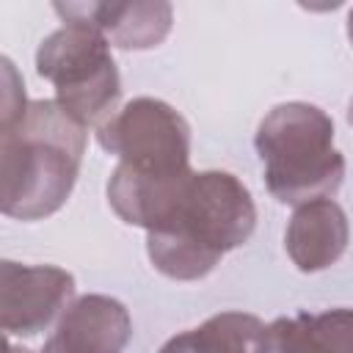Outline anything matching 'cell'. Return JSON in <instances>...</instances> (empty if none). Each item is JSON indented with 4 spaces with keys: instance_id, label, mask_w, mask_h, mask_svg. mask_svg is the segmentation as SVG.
<instances>
[{
    "instance_id": "cell-1",
    "label": "cell",
    "mask_w": 353,
    "mask_h": 353,
    "mask_svg": "<svg viewBox=\"0 0 353 353\" xmlns=\"http://www.w3.org/2000/svg\"><path fill=\"white\" fill-rule=\"evenodd\" d=\"M85 127L55 99H33L0 127V210L17 221L58 212L80 174Z\"/></svg>"
},
{
    "instance_id": "cell-2",
    "label": "cell",
    "mask_w": 353,
    "mask_h": 353,
    "mask_svg": "<svg viewBox=\"0 0 353 353\" xmlns=\"http://www.w3.org/2000/svg\"><path fill=\"white\" fill-rule=\"evenodd\" d=\"M256 207L248 188L229 171H193L168 221L146 232L154 270L174 281L204 279L226 251L248 243Z\"/></svg>"
},
{
    "instance_id": "cell-3",
    "label": "cell",
    "mask_w": 353,
    "mask_h": 353,
    "mask_svg": "<svg viewBox=\"0 0 353 353\" xmlns=\"http://www.w3.org/2000/svg\"><path fill=\"white\" fill-rule=\"evenodd\" d=\"M265 185L281 204L331 199L345 179V157L334 149L331 116L309 102H281L265 113L254 135Z\"/></svg>"
},
{
    "instance_id": "cell-4",
    "label": "cell",
    "mask_w": 353,
    "mask_h": 353,
    "mask_svg": "<svg viewBox=\"0 0 353 353\" xmlns=\"http://www.w3.org/2000/svg\"><path fill=\"white\" fill-rule=\"evenodd\" d=\"M36 72L55 88V102L85 130L108 124L119 110L121 80L110 41L88 22H63L36 50Z\"/></svg>"
},
{
    "instance_id": "cell-5",
    "label": "cell",
    "mask_w": 353,
    "mask_h": 353,
    "mask_svg": "<svg viewBox=\"0 0 353 353\" xmlns=\"http://www.w3.org/2000/svg\"><path fill=\"white\" fill-rule=\"evenodd\" d=\"M105 152L146 176H179L190 171V127L179 110L154 97L127 102L97 130Z\"/></svg>"
},
{
    "instance_id": "cell-6",
    "label": "cell",
    "mask_w": 353,
    "mask_h": 353,
    "mask_svg": "<svg viewBox=\"0 0 353 353\" xmlns=\"http://www.w3.org/2000/svg\"><path fill=\"white\" fill-rule=\"evenodd\" d=\"M74 295V276L55 265L0 262V325L6 336H36Z\"/></svg>"
},
{
    "instance_id": "cell-7",
    "label": "cell",
    "mask_w": 353,
    "mask_h": 353,
    "mask_svg": "<svg viewBox=\"0 0 353 353\" xmlns=\"http://www.w3.org/2000/svg\"><path fill=\"white\" fill-rule=\"evenodd\" d=\"M132 336V320L110 295H80L58 317L55 334L41 353H121Z\"/></svg>"
},
{
    "instance_id": "cell-8",
    "label": "cell",
    "mask_w": 353,
    "mask_h": 353,
    "mask_svg": "<svg viewBox=\"0 0 353 353\" xmlns=\"http://www.w3.org/2000/svg\"><path fill=\"white\" fill-rule=\"evenodd\" d=\"M63 22H88L105 33L119 50H152L171 25L174 11L163 0H127V3H55Z\"/></svg>"
},
{
    "instance_id": "cell-9",
    "label": "cell",
    "mask_w": 353,
    "mask_h": 353,
    "mask_svg": "<svg viewBox=\"0 0 353 353\" xmlns=\"http://www.w3.org/2000/svg\"><path fill=\"white\" fill-rule=\"evenodd\" d=\"M350 223L345 210L334 199H314L298 204L287 232L284 248L301 273H317L331 268L347 248Z\"/></svg>"
},
{
    "instance_id": "cell-10",
    "label": "cell",
    "mask_w": 353,
    "mask_h": 353,
    "mask_svg": "<svg viewBox=\"0 0 353 353\" xmlns=\"http://www.w3.org/2000/svg\"><path fill=\"white\" fill-rule=\"evenodd\" d=\"M262 353H353V309L279 317L265 325Z\"/></svg>"
},
{
    "instance_id": "cell-11",
    "label": "cell",
    "mask_w": 353,
    "mask_h": 353,
    "mask_svg": "<svg viewBox=\"0 0 353 353\" xmlns=\"http://www.w3.org/2000/svg\"><path fill=\"white\" fill-rule=\"evenodd\" d=\"M265 323L245 312H221L199 328L171 336L160 353H262Z\"/></svg>"
},
{
    "instance_id": "cell-12",
    "label": "cell",
    "mask_w": 353,
    "mask_h": 353,
    "mask_svg": "<svg viewBox=\"0 0 353 353\" xmlns=\"http://www.w3.org/2000/svg\"><path fill=\"white\" fill-rule=\"evenodd\" d=\"M3 110H0V127L3 124H11L14 119H19V113L28 108V99H25V85L14 69V63L8 58H3Z\"/></svg>"
},
{
    "instance_id": "cell-13",
    "label": "cell",
    "mask_w": 353,
    "mask_h": 353,
    "mask_svg": "<svg viewBox=\"0 0 353 353\" xmlns=\"http://www.w3.org/2000/svg\"><path fill=\"white\" fill-rule=\"evenodd\" d=\"M6 353H33V350H28V347H17V345H6Z\"/></svg>"
},
{
    "instance_id": "cell-14",
    "label": "cell",
    "mask_w": 353,
    "mask_h": 353,
    "mask_svg": "<svg viewBox=\"0 0 353 353\" xmlns=\"http://www.w3.org/2000/svg\"><path fill=\"white\" fill-rule=\"evenodd\" d=\"M347 39H350V44H353V8H350V14H347Z\"/></svg>"
},
{
    "instance_id": "cell-15",
    "label": "cell",
    "mask_w": 353,
    "mask_h": 353,
    "mask_svg": "<svg viewBox=\"0 0 353 353\" xmlns=\"http://www.w3.org/2000/svg\"><path fill=\"white\" fill-rule=\"evenodd\" d=\"M347 121H350V127H353V99H350V105H347Z\"/></svg>"
}]
</instances>
